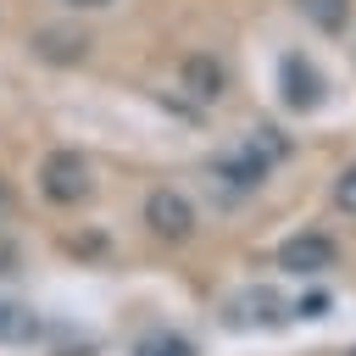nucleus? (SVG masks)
<instances>
[{
  "label": "nucleus",
  "instance_id": "7ed1b4c3",
  "mask_svg": "<svg viewBox=\"0 0 356 356\" xmlns=\"http://www.w3.org/2000/svg\"><path fill=\"white\" fill-rule=\"evenodd\" d=\"M145 228L156 239H189L195 234V200L178 189H150L145 195Z\"/></svg>",
  "mask_w": 356,
  "mask_h": 356
},
{
  "label": "nucleus",
  "instance_id": "1a4fd4ad",
  "mask_svg": "<svg viewBox=\"0 0 356 356\" xmlns=\"http://www.w3.org/2000/svg\"><path fill=\"white\" fill-rule=\"evenodd\" d=\"M334 206H339V211H356V167H345V172L334 178Z\"/></svg>",
  "mask_w": 356,
  "mask_h": 356
},
{
  "label": "nucleus",
  "instance_id": "39448f33",
  "mask_svg": "<svg viewBox=\"0 0 356 356\" xmlns=\"http://www.w3.org/2000/svg\"><path fill=\"white\" fill-rule=\"evenodd\" d=\"M211 178H217V189L228 184L234 195H250L256 184H267V161H261L250 145H239V150H228L222 161H211Z\"/></svg>",
  "mask_w": 356,
  "mask_h": 356
},
{
  "label": "nucleus",
  "instance_id": "9d476101",
  "mask_svg": "<svg viewBox=\"0 0 356 356\" xmlns=\"http://www.w3.org/2000/svg\"><path fill=\"white\" fill-rule=\"evenodd\" d=\"M22 312H11V306H0V334L6 339H33V323H17Z\"/></svg>",
  "mask_w": 356,
  "mask_h": 356
},
{
  "label": "nucleus",
  "instance_id": "0eeeda50",
  "mask_svg": "<svg viewBox=\"0 0 356 356\" xmlns=\"http://www.w3.org/2000/svg\"><path fill=\"white\" fill-rule=\"evenodd\" d=\"M300 11L323 28V33H339L350 22V0H300Z\"/></svg>",
  "mask_w": 356,
  "mask_h": 356
},
{
  "label": "nucleus",
  "instance_id": "423d86ee",
  "mask_svg": "<svg viewBox=\"0 0 356 356\" xmlns=\"http://www.w3.org/2000/svg\"><path fill=\"white\" fill-rule=\"evenodd\" d=\"M178 83L200 100V106H211L217 95H222V61H211L206 50H195V56H184V67H178Z\"/></svg>",
  "mask_w": 356,
  "mask_h": 356
},
{
  "label": "nucleus",
  "instance_id": "6e6552de",
  "mask_svg": "<svg viewBox=\"0 0 356 356\" xmlns=\"http://www.w3.org/2000/svg\"><path fill=\"white\" fill-rule=\"evenodd\" d=\"M134 356H195V350H189V339H178V334H150V339L134 345Z\"/></svg>",
  "mask_w": 356,
  "mask_h": 356
},
{
  "label": "nucleus",
  "instance_id": "f257e3e1",
  "mask_svg": "<svg viewBox=\"0 0 356 356\" xmlns=\"http://www.w3.org/2000/svg\"><path fill=\"white\" fill-rule=\"evenodd\" d=\"M39 189H44V200H56V206L89 200V195H95V167H89V156H78V150H50V156L39 161Z\"/></svg>",
  "mask_w": 356,
  "mask_h": 356
},
{
  "label": "nucleus",
  "instance_id": "f03ea898",
  "mask_svg": "<svg viewBox=\"0 0 356 356\" xmlns=\"http://www.w3.org/2000/svg\"><path fill=\"white\" fill-rule=\"evenodd\" d=\"M334 239L328 234H317V228H300V234H289L284 245H278V273H289V278H317V273H328L334 267Z\"/></svg>",
  "mask_w": 356,
  "mask_h": 356
},
{
  "label": "nucleus",
  "instance_id": "9b49d317",
  "mask_svg": "<svg viewBox=\"0 0 356 356\" xmlns=\"http://www.w3.org/2000/svg\"><path fill=\"white\" fill-rule=\"evenodd\" d=\"M72 6H111V0H72Z\"/></svg>",
  "mask_w": 356,
  "mask_h": 356
},
{
  "label": "nucleus",
  "instance_id": "20e7f679",
  "mask_svg": "<svg viewBox=\"0 0 356 356\" xmlns=\"http://www.w3.org/2000/svg\"><path fill=\"white\" fill-rule=\"evenodd\" d=\"M278 95H284L289 111H312V106H323V72H317L300 50H289V56L278 61Z\"/></svg>",
  "mask_w": 356,
  "mask_h": 356
}]
</instances>
